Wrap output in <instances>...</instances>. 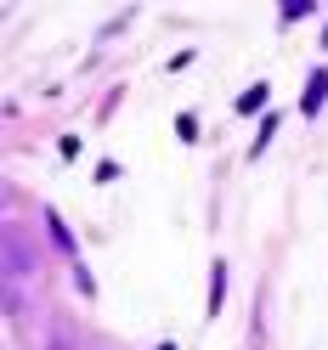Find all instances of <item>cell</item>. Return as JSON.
Masks as SVG:
<instances>
[{
	"mask_svg": "<svg viewBox=\"0 0 328 350\" xmlns=\"http://www.w3.org/2000/svg\"><path fill=\"white\" fill-rule=\"evenodd\" d=\"M323 96H328V74H312V85H305L300 107H305V113H317V107H323Z\"/></svg>",
	"mask_w": 328,
	"mask_h": 350,
	"instance_id": "6da1fadb",
	"label": "cell"
}]
</instances>
